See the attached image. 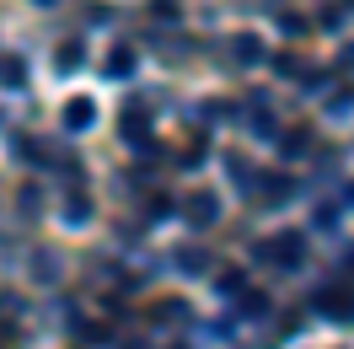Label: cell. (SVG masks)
Instances as JSON below:
<instances>
[{"mask_svg":"<svg viewBox=\"0 0 354 349\" xmlns=\"http://www.w3.org/2000/svg\"><path fill=\"white\" fill-rule=\"evenodd\" d=\"M22 81H27V65L17 54H6V60H0V87H22Z\"/></svg>","mask_w":354,"mask_h":349,"instance_id":"7","label":"cell"},{"mask_svg":"<svg viewBox=\"0 0 354 349\" xmlns=\"http://www.w3.org/2000/svg\"><path fill=\"white\" fill-rule=\"evenodd\" d=\"M86 215H91V199H86V194H70V199H65V220H75V226H81Z\"/></svg>","mask_w":354,"mask_h":349,"instance_id":"9","label":"cell"},{"mask_svg":"<svg viewBox=\"0 0 354 349\" xmlns=\"http://www.w3.org/2000/svg\"><path fill=\"white\" fill-rule=\"evenodd\" d=\"M38 6H54V0H38Z\"/></svg>","mask_w":354,"mask_h":349,"instance_id":"14","label":"cell"},{"mask_svg":"<svg viewBox=\"0 0 354 349\" xmlns=\"http://www.w3.org/2000/svg\"><path fill=\"white\" fill-rule=\"evenodd\" d=\"M349 204H354V188H349Z\"/></svg>","mask_w":354,"mask_h":349,"instance_id":"17","label":"cell"},{"mask_svg":"<svg viewBox=\"0 0 354 349\" xmlns=\"http://www.w3.org/2000/svg\"><path fill=\"white\" fill-rule=\"evenodd\" d=\"M75 65H81V48L65 44V48H59V70H75Z\"/></svg>","mask_w":354,"mask_h":349,"instance_id":"11","label":"cell"},{"mask_svg":"<svg viewBox=\"0 0 354 349\" xmlns=\"http://www.w3.org/2000/svg\"><path fill=\"white\" fill-rule=\"evenodd\" d=\"M301 253H306V237H301V231H285V237H274V242H263V247H258V258L279 263V269H295V263H301Z\"/></svg>","mask_w":354,"mask_h":349,"instance_id":"1","label":"cell"},{"mask_svg":"<svg viewBox=\"0 0 354 349\" xmlns=\"http://www.w3.org/2000/svg\"><path fill=\"white\" fill-rule=\"evenodd\" d=\"M86 124H97V108H91L86 97H70L65 102V129H86Z\"/></svg>","mask_w":354,"mask_h":349,"instance_id":"5","label":"cell"},{"mask_svg":"<svg viewBox=\"0 0 354 349\" xmlns=\"http://www.w3.org/2000/svg\"><path fill=\"white\" fill-rule=\"evenodd\" d=\"M177 349H188V344H177Z\"/></svg>","mask_w":354,"mask_h":349,"instance_id":"18","label":"cell"},{"mask_svg":"<svg viewBox=\"0 0 354 349\" xmlns=\"http://www.w3.org/2000/svg\"><path fill=\"white\" fill-rule=\"evenodd\" d=\"M129 70H134V54L129 48H113L108 54V75H129Z\"/></svg>","mask_w":354,"mask_h":349,"instance_id":"10","label":"cell"},{"mask_svg":"<svg viewBox=\"0 0 354 349\" xmlns=\"http://www.w3.org/2000/svg\"><path fill=\"white\" fill-rule=\"evenodd\" d=\"M306 145H311V134H285V151H290V156H301Z\"/></svg>","mask_w":354,"mask_h":349,"instance_id":"12","label":"cell"},{"mask_svg":"<svg viewBox=\"0 0 354 349\" xmlns=\"http://www.w3.org/2000/svg\"><path fill=\"white\" fill-rule=\"evenodd\" d=\"M183 210H188V220H194V226H209V220L221 215V199L209 194V188H199V194H188V204H183Z\"/></svg>","mask_w":354,"mask_h":349,"instance_id":"3","label":"cell"},{"mask_svg":"<svg viewBox=\"0 0 354 349\" xmlns=\"http://www.w3.org/2000/svg\"><path fill=\"white\" fill-rule=\"evenodd\" d=\"M177 11H183L177 0H156V17H177Z\"/></svg>","mask_w":354,"mask_h":349,"instance_id":"13","label":"cell"},{"mask_svg":"<svg viewBox=\"0 0 354 349\" xmlns=\"http://www.w3.org/2000/svg\"><path fill=\"white\" fill-rule=\"evenodd\" d=\"M344 6H349V11H354V0H344Z\"/></svg>","mask_w":354,"mask_h":349,"instance_id":"15","label":"cell"},{"mask_svg":"<svg viewBox=\"0 0 354 349\" xmlns=\"http://www.w3.org/2000/svg\"><path fill=\"white\" fill-rule=\"evenodd\" d=\"M317 312L333 317V323H354V290H322V296H317Z\"/></svg>","mask_w":354,"mask_h":349,"instance_id":"2","label":"cell"},{"mask_svg":"<svg viewBox=\"0 0 354 349\" xmlns=\"http://www.w3.org/2000/svg\"><path fill=\"white\" fill-rule=\"evenodd\" d=\"M177 269H183V274H204V269H209V253H204V247H188V253H177Z\"/></svg>","mask_w":354,"mask_h":349,"instance_id":"8","label":"cell"},{"mask_svg":"<svg viewBox=\"0 0 354 349\" xmlns=\"http://www.w3.org/2000/svg\"><path fill=\"white\" fill-rule=\"evenodd\" d=\"M231 60H236V65H263V38L236 33V38H231Z\"/></svg>","mask_w":354,"mask_h":349,"instance_id":"4","label":"cell"},{"mask_svg":"<svg viewBox=\"0 0 354 349\" xmlns=\"http://www.w3.org/2000/svg\"><path fill=\"white\" fill-rule=\"evenodd\" d=\"M124 140H129L134 151H151L156 140H151V129H145V118H134V108L124 113Z\"/></svg>","mask_w":354,"mask_h":349,"instance_id":"6","label":"cell"},{"mask_svg":"<svg viewBox=\"0 0 354 349\" xmlns=\"http://www.w3.org/2000/svg\"><path fill=\"white\" fill-rule=\"evenodd\" d=\"M349 269H354V253H349Z\"/></svg>","mask_w":354,"mask_h":349,"instance_id":"16","label":"cell"}]
</instances>
